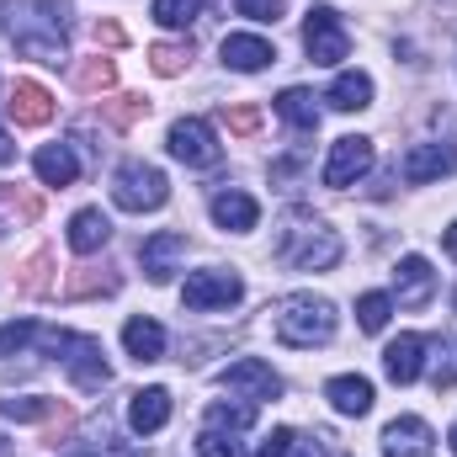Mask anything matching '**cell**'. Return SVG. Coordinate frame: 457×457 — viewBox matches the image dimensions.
<instances>
[{"label":"cell","mask_w":457,"mask_h":457,"mask_svg":"<svg viewBox=\"0 0 457 457\" xmlns=\"http://www.w3.org/2000/svg\"><path fill=\"white\" fill-rule=\"evenodd\" d=\"M271 336L293 351H314V345L336 341V303L314 298V293H293L271 309Z\"/></svg>","instance_id":"6da1fadb"},{"label":"cell","mask_w":457,"mask_h":457,"mask_svg":"<svg viewBox=\"0 0 457 457\" xmlns=\"http://www.w3.org/2000/svg\"><path fill=\"white\" fill-rule=\"evenodd\" d=\"M277 261H287L293 271H330L341 261V234L325 228L314 213H287L277 234Z\"/></svg>","instance_id":"7a4b0ae2"},{"label":"cell","mask_w":457,"mask_h":457,"mask_svg":"<svg viewBox=\"0 0 457 457\" xmlns=\"http://www.w3.org/2000/svg\"><path fill=\"white\" fill-rule=\"evenodd\" d=\"M165 197H170V181H165V170H154V165H144V160H128V165H117L112 176V203L122 213H154V208H165Z\"/></svg>","instance_id":"3957f363"},{"label":"cell","mask_w":457,"mask_h":457,"mask_svg":"<svg viewBox=\"0 0 457 457\" xmlns=\"http://www.w3.org/2000/svg\"><path fill=\"white\" fill-rule=\"evenodd\" d=\"M54 356H64V372L75 378V388H86V394H96L112 372H107V361H102V341L96 336H70V330H48L43 336Z\"/></svg>","instance_id":"277c9868"},{"label":"cell","mask_w":457,"mask_h":457,"mask_svg":"<svg viewBox=\"0 0 457 457\" xmlns=\"http://www.w3.org/2000/svg\"><path fill=\"white\" fill-rule=\"evenodd\" d=\"M165 144H170V154H176L181 165H192V170H213V165L224 160V144H219V133H213L203 117H181V122H170Z\"/></svg>","instance_id":"5b68a950"},{"label":"cell","mask_w":457,"mask_h":457,"mask_svg":"<svg viewBox=\"0 0 457 457\" xmlns=\"http://www.w3.org/2000/svg\"><path fill=\"white\" fill-rule=\"evenodd\" d=\"M245 298V282L224 271V266H208V271H192L187 277V287H181V303L192 309V314H208V309H234Z\"/></svg>","instance_id":"8992f818"},{"label":"cell","mask_w":457,"mask_h":457,"mask_svg":"<svg viewBox=\"0 0 457 457\" xmlns=\"http://www.w3.org/2000/svg\"><path fill=\"white\" fill-rule=\"evenodd\" d=\"M303 48H309V59L314 64H341L345 54H351V32L341 27V16L330 11V5H314L309 11V21H303Z\"/></svg>","instance_id":"52a82bcc"},{"label":"cell","mask_w":457,"mask_h":457,"mask_svg":"<svg viewBox=\"0 0 457 457\" xmlns=\"http://www.w3.org/2000/svg\"><path fill=\"white\" fill-rule=\"evenodd\" d=\"M367 170H372V138L345 133V138H336V144H330V160H325V187L345 192V187H356Z\"/></svg>","instance_id":"ba28073f"},{"label":"cell","mask_w":457,"mask_h":457,"mask_svg":"<svg viewBox=\"0 0 457 457\" xmlns=\"http://www.w3.org/2000/svg\"><path fill=\"white\" fill-rule=\"evenodd\" d=\"M219 383H224L228 394H245L250 404H261V399H277V394H282V378H277V372H271V367H266L261 356H245V361H228V367H224V378H219Z\"/></svg>","instance_id":"9c48e42d"},{"label":"cell","mask_w":457,"mask_h":457,"mask_svg":"<svg viewBox=\"0 0 457 457\" xmlns=\"http://www.w3.org/2000/svg\"><path fill=\"white\" fill-rule=\"evenodd\" d=\"M181 255H187V234H176V228H160V234H149V239L138 245V261H144V277H149L154 287H165V282L176 277V266H181Z\"/></svg>","instance_id":"30bf717a"},{"label":"cell","mask_w":457,"mask_h":457,"mask_svg":"<svg viewBox=\"0 0 457 457\" xmlns=\"http://www.w3.org/2000/svg\"><path fill=\"white\" fill-rule=\"evenodd\" d=\"M453 170H457L453 144H415V149H404V160H399V176H404L410 187L442 181V176H453Z\"/></svg>","instance_id":"8fae6325"},{"label":"cell","mask_w":457,"mask_h":457,"mask_svg":"<svg viewBox=\"0 0 457 457\" xmlns=\"http://www.w3.org/2000/svg\"><path fill=\"white\" fill-rule=\"evenodd\" d=\"M394 298H399V309H426L436 298V271L426 255H404L394 266Z\"/></svg>","instance_id":"7c38bea8"},{"label":"cell","mask_w":457,"mask_h":457,"mask_svg":"<svg viewBox=\"0 0 457 457\" xmlns=\"http://www.w3.org/2000/svg\"><path fill=\"white\" fill-rule=\"evenodd\" d=\"M383 457H436V431L420 415H399L383 431Z\"/></svg>","instance_id":"4fadbf2b"},{"label":"cell","mask_w":457,"mask_h":457,"mask_svg":"<svg viewBox=\"0 0 457 457\" xmlns=\"http://www.w3.org/2000/svg\"><path fill=\"white\" fill-rule=\"evenodd\" d=\"M208 208H213V224L228 228V234H245V228L261 224V203H255L250 192H239V187H224Z\"/></svg>","instance_id":"5bb4252c"},{"label":"cell","mask_w":457,"mask_h":457,"mask_svg":"<svg viewBox=\"0 0 457 457\" xmlns=\"http://www.w3.org/2000/svg\"><path fill=\"white\" fill-rule=\"evenodd\" d=\"M224 64L239 70V75H255V70L277 64V48H271L266 37H255V32H228L224 37Z\"/></svg>","instance_id":"9a60e30c"},{"label":"cell","mask_w":457,"mask_h":457,"mask_svg":"<svg viewBox=\"0 0 457 457\" xmlns=\"http://www.w3.org/2000/svg\"><path fill=\"white\" fill-rule=\"evenodd\" d=\"M165 420H170V388H138V394L128 399V426H133L138 436L165 431Z\"/></svg>","instance_id":"2e32d148"},{"label":"cell","mask_w":457,"mask_h":457,"mask_svg":"<svg viewBox=\"0 0 457 457\" xmlns=\"http://www.w3.org/2000/svg\"><path fill=\"white\" fill-rule=\"evenodd\" d=\"M64 239H70L75 255H96V250L112 239V219H107L102 208H80V213L70 219V234H64Z\"/></svg>","instance_id":"e0dca14e"},{"label":"cell","mask_w":457,"mask_h":457,"mask_svg":"<svg viewBox=\"0 0 457 457\" xmlns=\"http://www.w3.org/2000/svg\"><path fill=\"white\" fill-rule=\"evenodd\" d=\"M32 170H37V181H43V187H75L80 160H75V149H70V144H43V149H37V160H32Z\"/></svg>","instance_id":"ac0fdd59"},{"label":"cell","mask_w":457,"mask_h":457,"mask_svg":"<svg viewBox=\"0 0 457 457\" xmlns=\"http://www.w3.org/2000/svg\"><path fill=\"white\" fill-rule=\"evenodd\" d=\"M420 367H426V341H420V336H399V341H388V351H383V372H388L394 383H415Z\"/></svg>","instance_id":"d6986e66"},{"label":"cell","mask_w":457,"mask_h":457,"mask_svg":"<svg viewBox=\"0 0 457 457\" xmlns=\"http://www.w3.org/2000/svg\"><path fill=\"white\" fill-rule=\"evenodd\" d=\"M122 345H128L133 361H160V356H165V330H160V320L133 314V320L122 325Z\"/></svg>","instance_id":"ffe728a7"},{"label":"cell","mask_w":457,"mask_h":457,"mask_svg":"<svg viewBox=\"0 0 457 457\" xmlns=\"http://www.w3.org/2000/svg\"><path fill=\"white\" fill-rule=\"evenodd\" d=\"M5 107H11V117H16L21 128H43V122L54 117V96H48L37 80H21V86L11 91V102H5Z\"/></svg>","instance_id":"44dd1931"},{"label":"cell","mask_w":457,"mask_h":457,"mask_svg":"<svg viewBox=\"0 0 457 457\" xmlns=\"http://www.w3.org/2000/svg\"><path fill=\"white\" fill-rule=\"evenodd\" d=\"M325 399H330L341 415H367V410H372V383H367L361 372H341V378L325 383Z\"/></svg>","instance_id":"7402d4cb"},{"label":"cell","mask_w":457,"mask_h":457,"mask_svg":"<svg viewBox=\"0 0 457 457\" xmlns=\"http://www.w3.org/2000/svg\"><path fill=\"white\" fill-rule=\"evenodd\" d=\"M325 102L336 112H361V107H372V80L361 70H345V75H336V86L325 91Z\"/></svg>","instance_id":"603a6c76"},{"label":"cell","mask_w":457,"mask_h":457,"mask_svg":"<svg viewBox=\"0 0 457 457\" xmlns=\"http://www.w3.org/2000/svg\"><path fill=\"white\" fill-rule=\"evenodd\" d=\"M277 117L293 122L298 133H320V107H314V96H309L303 86H287V91L277 96Z\"/></svg>","instance_id":"cb8c5ba5"},{"label":"cell","mask_w":457,"mask_h":457,"mask_svg":"<svg viewBox=\"0 0 457 457\" xmlns=\"http://www.w3.org/2000/svg\"><path fill=\"white\" fill-rule=\"evenodd\" d=\"M203 426H213V431H228V436H239V431H250V426H255V404H250V399H245V404H208Z\"/></svg>","instance_id":"d4e9b609"},{"label":"cell","mask_w":457,"mask_h":457,"mask_svg":"<svg viewBox=\"0 0 457 457\" xmlns=\"http://www.w3.org/2000/svg\"><path fill=\"white\" fill-rule=\"evenodd\" d=\"M388 320H394V298H388V293H361V298H356V325H361L367 336L388 330Z\"/></svg>","instance_id":"484cf974"},{"label":"cell","mask_w":457,"mask_h":457,"mask_svg":"<svg viewBox=\"0 0 457 457\" xmlns=\"http://www.w3.org/2000/svg\"><path fill=\"white\" fill-rule=\"evenodd\" d=\"M149 16H154L160 27L181 32V27H192V21L203 16V0H154V5H149Z\"/></svg>","instance_id":"4316f807"},{"label":"cell","mask_w":457,"mask_h":457,"mask_svg":"<svg viewBox=\"0 0 457 457\" xmlns=\"http://www.w3.org/2000/svg\"><path fill=\"white\" fill-rule=\"evenodd\" d=\"M37 336H43V330H37L32 320H11V325H0V356H21Z\"/></svg>","instance_id":"83f0119b"},{"label":"cell","mask_w":457,"mask_h":457,"mask_svg":"<svg viewBox=\"0 0 457 457\" xmlns=\"http://www.w3.org/2000/svg\"><path fill=\"white\" fill-rule=\"evenodd\" d=\"M149 59H154V70H160V75H181V70H187V59H192V43H154V48H149Z\"/></svg>","instance_id":"f1b7e54d"},{"label":"cell","mask_w":457,"mask_h":457,"mask_svg":"<svg viewBox=\"0 0 457 457\" xmlns=\"http://www.w3.org/2000/svg\"><path fill=\"white\" fill-rule=\"evenodd\" d=\"M0 415H5V420H48V415H54V399H37V394H27V399H5Z\"/></svg>","instance_id":"f546056e"},{"label":"cell","mask_w":457,"mask_h":457,"mask_svg":"<svg viewBox=\"0 0 457 457\" xmlns=\"http://www.w3.org/2000/svg\"><path fill=\"white\" fill-rule=\"evenodd\" d=\"M197 457H245V447H239L228 431H213V426H203V431H197Z\"/></svg>","instance_id":"4dcf8cb0"},{"label":"cell","mask_w":457,"mask_h":457,"mask_svg":"<svg viewBox=\"0 0 457 457\" xmlns=\"http://www.w3.org/2000/svg\"><path fill=\"white\" fill-rule=\"evenodd\" d=\"M234 11L250 16V21H277L282 16V0H234Z\"/></svg>","instance_id":"1f68e13d"},{"label":"cell","mask_w":457,"mask_h":457,"mask_svg":"<svg viewBox=\"0 0 457 457\" xmlns=\"http://www.w3.org/2000/svg\"><path fill=\"white\" fill-rule=\"evenodd\" d=\"M80 91H96V86H112V64L107 59H96V64H80Z\"/></svg>","instance_id":"d6a6232c"},{"label":"cell","mask_w":457,"mask_h":457,"mask_svg":"<svg viewBox=\"0 0 457 457\" xmlns=\"http://www.w3.org/2000/svg\"><path fill=\"white\" fill-rule=\"evenodd\" d=\"M287 453H293V431H287V426H277V431L255 447V457H287Z\"/></svg>","instance_id":"836d02e7"},{"label":"cell","mask_w":457,"mask_h":457,"mask_svg":"<svg viewBox=\"0 0 457 457\" xmlns=\"http://www.w3.org/2000/svg\"><path fill=\"white\" fill-rule=\"evenodd\" d=\"M255 122H261L255 107H234V112H228V128H234V133H255Z\"/></svg>","instance_id":"e575fe53"},{"label":"cell","mask_w":457,"mask_h":457,"mask_svg":"<svg viewBox=\"0 0 457 457\" xmlns=\"http://www.w3.org/2000/svg\"><path fill=\"white\" fill-rule=\"evenodd\" d=\"M293 457H330V453H325V442H298Z\"/></svg>","instance_id":"d590c367"},{"label":"cell","mask_w":457,"mask_h":457,"mask_svg":"<svg viewBox=\"0 0 457 457\" xmlns=\"http://www.w3.org/2000/svg\"><path fill=\"white\" fill-rule=\"evenodd\" d=\"M11 160H16V144H11V133L0 128V165H11Z\"/></svg>","instance_id":"8d00e7d4"},{"label":"cell","mask_w":457,"mask_h":457,"mask_svg":"<svg viewBox=\"0 0 457 457\" xmlns=\"http://www.w3.org/2000/svg\"><path fill=\"white\" fill-rule=\"evenodd\" d=\"M442 250H447V255L457 261V224H453V228H442Z\"/></svg>","instance_id":"74e56055"},{"label":"cell","mask_w":457,"mask_h":457,"mask_svg":"<svg viewBox=\"0 0 457 457\" xmlns=\"http://www.w3.org/2000/svg\"><path fill=\"white\" fill-rule=\"evenodd\" d=\"M70 457H102V453H96V447H75Z\"/></svg>","instance_id":"f35d334b"},{"label":"cell","mask_w":457,"mask_h":457,"mask_svg":"<svg viewBox=\"0 0 457 457\" xmlns=\"http://www.w3.org/2000/svg\"><path fill=\"white\" fill-rule=\"evenodd\" d=\"M447 447H453V453H457V426H453V436H447Z\"/></svg>","instance_id":"ab89813d"},{"label":"cell","mask_w":457,"mask_h":457,"mask_svg":"<svg viewBox=\"0 0 457 457\" xmlns=\"http://www.w3.org/2000/svg\"><path fill=\"white\" fill-rule=\"evenodd\" d=\"M453 303H457V298H453Z\"/></svg>","instance_id":"60d3db41"}]
</instances>
